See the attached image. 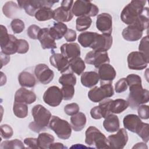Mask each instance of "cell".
Returning a JSON list of instances; mask_svg holds the SVG:
<instances>
[{"instance_id": "11a10c76", "label": "cell", "mask_w": 149, "mask_h": 149, "mask_svg": "<svg viewBox=\"0 0 149 149\" xmlns=\"http://www.w3.org/2000/svg\"><path fill=\"white\" fill-rule=\"evenodd\" d=\"M1 68L3 66L6 65L10 61V56L6 55L2 52H1Z\"/></svg>"}, {"instance_id": "836d02e7", "label": "cell", "mask_w": 149, "mask_h": 149, "mask_svg": "<svg viewBox=\"0 0 149 149\" xmlns=\"http://www.w3.org/2000/svg\"><path fill=\"white\" fill-rule=\"evenodd\" d=\"M36 19L40 22L49 20L53 19L54 10L50 8L43 7L39 9L34 15Z\"/></svg>"}, {"instance_id": "9c48e42d", "label": "cell", "mask_w": 149, "mask_h": 149, "mask_svg": "<svg viewBox=\"0 0 149 149\" xmlns=\"http://www.w3.org/2000/svg\"><path fill=\"white\" fill-rule=\"evenodd\" d=\"M74 3L73 1L63 0L61 2V6L54 10L53 19L57 22H68L70 21L73 14L72 8Z\"/></svg>"}, {"instance_id": "83f0119b", "label": "cell", "mask_w": 149, "mask_h": 149, "mask_svg": "<svg viewBox=\"0 0 149 149\" xmlns=\"http://www.w3.org/2000/svg\"><path fill=\"white\" fill-rule=\"evenodd\" d=\"M67 30L66 24L62 22L54 23L53 26L49 28V34L55 40H60L64 37Z\"/></svg>"}, {"instance_id": "6da1fadb", "label": "cell", "mask_w": 149, "mask_h": 149, "mask_svg": "<svg viewBox=\"0 0 149 149\" xmlns=\"http://www.w3.org/2000/svg\"><path fill=\"white\" fill-rule=\"evenodd\" d=\"M31 114L34 120L29 123V129L35 133L45 130L48 126L52 116L49 111L42 105L37 104L33 107Z\"/></svg>"}, {"instance_id": "7a4b0ae2", "label": "cell", "mask_w": 149, "mask_h": 149, "mask_svg": "<svg viewBox=\"0 0 149 149\" xmlns=\"http://www.w3.org/2000/svg\"><path fill=\"white\" fill-rule=\"evenodd\" d=\"M146 1H131L123 9L120 13V19L125 24H132L144 10Z\"/></svg>"}, {"instance_id": "7c38bea8", "label": "cell", "mask_w": 149, "mask_h": 149, "mask_svg": "<svg viewBox=\"0 0 149 149\" xmlns=\"http://www.w3.org/2000/svg\"><path fill=\"white\" fill-rule=\"evenodd\" d=\"M34 75L37 80L42 84H48L54 79V72L44 63L36 65L34 69Z\"/></svg>"}, {"instance_id": "4dcf8cb0", "label": "cell", "mask_w": 149, "mask_h": 149, "mask_svg": "<svg viewBox=\"0 0 149 149\" xmlns=\"http://www.w3.org/2000/svg\"><path fill=\"white\" fill-rule=\"evenodd\" d=\"M97 33L86 31L80 33L78 36V41L84 48H90Z\"/></svg>"}, {"instance_id": "ac0fdd59", "label": "cell", "mask_w": 149, "mask_h": 149, "mask_svg": "<svg viewBox=\"0 0 149 149\" xmlns=\"http://www.w3.org/2000/svg\"><path fill=\"white\" fill-rule=\"evenodd\" d=\"M51 65L61 73H63L69 69V61L61 54L54 53L49 57Z\"/></svg>"}, {"instance_id": "d6a6232c", "label": "cell", "mask_w": 149, "mask_h": 149, "mask_svg": "<svg viewBox=\"0 0 149 149\" xmlns=\"http://www.w3.org/2000/svg\"><path fill=\"white\" fill-rule=\"evenodd\" d=\"M54 137L48 133H41L38 134L37 138V143L38 148L47 149L49 148L51 144L54 143Z\"/></svg>"}, {"instance_id": "7402d4cb", "label": "cell", "mask_w": 149, "mask_h": 149, "mask_svg": "<svg viewBox=\"0 0 149 149\" xmlns=\"http://www.w3.org/2000/svg\"><path fill=\"white\" fill-rule=\"evenodd\" d=\"M61 54L68 60L80 55V47L77 43L70 42L62 44L60 47Z\"/></svg>"}, {"instance_id": "db71d44e", "label": "cell", "mask_w": 149, "mask_h": 149, "mask_svg": "<svg viewBox=\"0 0 149 149\" xmlns=\"http://www.w3.org/2000/svg\"><path fill=\"white\" fill-rule=\"evenodd\" d=\"M90 115L92 118L94 119H100L102 118L101 109L99 105L93 107L90 111Z\"/></svg>"}, {"instance_id": "d6986e66", "label": "cell", "mask_w": 149, "mask_h": 149, "mask_svg": "<svg viewBox=\"0 0 149 149\" xmlns=\"http://www.w3.org/2000/svg\"><path fill=\"white\" fill-rule=\"evenodd\" d=\"M143 32V30L139 26L132 24L123 30L122 36L126 41H136L142 37Z\"/></svg>"}, {"instance_id": "277c9868", "label": "cell", "mask_w": 149, "mask_h": 149, "mask_svg": "<svg viewBox=\"0 0 149 149\" xmlns=\"http://www.w3.org/2000/svg\"><path fill=\"white\" fill-rule=\"evenodd\" d=\"M85 143L89 147L98 149L109 147L107 138L96 127H88L85 132Z\"/></svg>"}, {"instance_id": "8992f818", "label": "cell", "mask_w": 149, "mask_h": 149, "mask_svg": "<svg viewBox=\"0 0 149 149\" xmlns=\"http://www.w3.org/2000/svg\"><path fill=\"white\" fill-rule=\"evenodd\" d=\"M72 12L73 15L77 17L82 16L94 17L98 15L99 9L90 1L77 0L73 4Z\"/></svg>"}, {"instance_id": "f5cc1de1", "label": "cell", "mask_w": 149, "mask_h": 149, "mask_svg": "<svg viewBox=\"0 0 149 149\" xmlns=\"http://www.w3.org/2000/svg\"><path fill=\"white\" fill-rule=\"evenodd\" d=\"M77 34L76 31L71 29H68L66 33L64 36V38L68 42H73L76 40Z\"/></svg>"}, {"instance_id": "b9f144b4", "label": "cell", "mask_w": 149, "mask_h": 149, "mask_svg": "<svg viewBox=\"0 0 149 149\" xmlns=\"http://www.w3.org/2000/svg\"><path fill=\"white\" fill-rule=\"evenodd\" d=\"M10 27L15 34H19L22 33L24 28L25 25L23 21L19 19H14L10 23Z\"/></svg>"}, {"instance_id": "ffe728a7", "label": "cell", "mask_w": 149, "mask_h": 149, "mask_svg": "<svg viewBox=\"0 0 149 149\" xmlns=\"http://www.w3.org/2000/svg\"><path fill=\"white\" fill-rule=\"evenodd\" d=\"M36 98L37 96L33 91L21 87L16 91L14 101L31 104L36 101Z\"/></svg>"}, {"instance_id": "3957f363", "label": "cell", "mask_w": 149, "mask_h": 149, "mask_svg": "<svg viewBox=\"0 0 149 149\" xmlns=\"http://www.w3.org/2000/svg\"><path fill=\"white\" fill-rule=\"evenodd\" d=\"M129 91L127 101L132 109H136L140 105L148 102L149 91L143 88L142 84L129 86Z\"/></svg>"}, {"instance_id": "9f6ffc18", "label": "cell", "mask_w": 149, "mask_h": 149, "mask_svg": "<svg viewBox=\"0 0 149 149\" xmlns=\"http://www.w3.org/2000/svg\"><path fill=\"white\" fill-rule=\"evenodd\" d=\"M49 149H64L67 148L62 143H52L49 147Z\"/></svg>"}, {"instance_id": "44dd1931", "label": "cell", "mask_w": 149, "mask_h": 149, "mask_svg": "<svg viewBox=\"0 0 149 149\" xmlns=\"http://www.w3.org/2000/svg\"><path fill=\"white\" fill-rule=\"evenodd\" d=\"M38 40L41 44L42 48L44 49L56 48L55 40L50 35L49 28L44 27L41 29L38 36Z\"/></svg>"}, {"instance_id": "d4e9b609", "label": "cell", "mask_w": 149, "mask_h": 149, "mask_svg": "<svg viewBox=\"0 0 149 149\" xmlns=\"http://www.w3.org/2000/svg\"><path fill=\"white\" fill-rule=\"evenodd\" d=\"M104 119L103 126L108 132L113 133L119 130L120 123L118 116L113 113H110Z\"/></svg>"}, {"instance_id": "ba28073f", "label": "cell", "mask_w": 149, "mask_h": 149, "mask_svg": "<svg viewBox=\"0 0 149 149\" xmlns=\"http://www.w3.org/2000/svg\"><path fill=\"white\" fill-rule=\"evenodd\" d=\"M114 94L112 83L100 84V87L95 86L88 92V97L93 102H100L103 100L111 97Z\"/></svg>"}, {"instance_id": "1f68e13d", "label": "cell", "mask_w": 149, "mask_h": 149, "mask_svg": "<svg viewBox=\"0 0 149 149\" xmlns=\"http://www.w3.org/2000/svg\"><path fill=\"white\" fill-rule=\"evenodd\" d=\"M69 61V68H70V69L73 73L79 76L83 73L86 68L85 62L80 56L70 59Z\"/></svg>"}, {"instance_id": "f6af8a7d", "label": "cell", "mask_w": 149, "mask_h": 149, "mask_svg": "<svg viewBox=\"0 0 149 149\" xmlns=\"http://www.w3.org/2000/svg\"><path fill=\"white\" fill-rule=\"evenodd\" d=\"M13 134V129L10 126L7 124H3L1 126V136L3 139H9L12 137Z\"/></svg>"}, {"instance_id": "f546056e", "label": "cell", "mask_w": 149, "mask_h": 149, "mask_svg": "<svg viewBox=\"0 0 149 149\" xmlns=\"http://www.w3.org/2000/svg\"><path fill=\"white\" fill-rule=\"evenodd\" d=\"M129 107L127 101L118 98L112 100L109 105V111L111 113H120L126 110Z\"/></svg>"}, {"instance_id": "f35d334b", "label": "cell", "mask_w": 149, "mask_h": 149, "mask_svg": "<svg viewBox=\"0 0 149 149\" xmlns=\"http://www.w3.org/2000/svg\"><path fill=\"white\" fill-rule=\"evenodd\" d=\"M0 148H24L25 147L23 142L19 139H14L12 140H5L1 143Z\"/></svg>"}, {"instance_id": "816d5d0a", "label": "cell", "mask_w": 149, "mask_h": 149, "mask_svg": "<svg viewBox=\"0 0 149 149\" xmlns=\"http://www.w3.org/2000/svg\"><path fill=\"white\" fill-rule=\"evenodd\" d=\"M24 143L29 148H38L37 139L33 137H27L24 139Z\"/></svg>"}, {"instance_id": "f1b7e54d", "label": "cell", "mask_w": 149, "mask_h": 149, "mask_svg": "<svg viewBox=\"0 0 149 149\" xmlns=\"http://www.w3.org/2000/svg\"><path fill=\"white\" fill-rule=\"evenodd\" d=\"M17 39L15 36L9 34V38L8 41L4 45L0 46L1 52L8 55L16 54L17 51Z\"/></svg>"}, {"instance_id": "ee69618b", "label": "cell", "mask_w": 149, "mask_h": 149, "mask_svg": "<svg viewBox=\"0 0 149 149\" xmlns=\"http://www.w3.org/2000/svg\"><path fill=\"white\" fill-rule=\"evenodd\" d=\"M41 29L37 25L31 24L27 30V34L30 38L37 40L38 39V36Z\"/></svg>"}, {"instance_id": "484cf974", "label": "cell", "mask_w": 149, "mask_h": 149, "mask_svg": "<svg viewBox=\"0 0 149 149\" xmlns=\"http://www.w3.org/2000/svg\"><path fill=\"white\" fill-rule=\"evenodd\" d=\"M86 116L83 112H79L70 117L71 127L75 132L82 130L86 126Z\"/></svg>"}, {"instance_id": "4316f807", "label": "cell", "mask_w": 149, "mask_h": 149, "mask_svg": "<svg viewBox=\"0 0 149 149\" xmlns=\"http://www.w3.org/2000/svg\"><path fill=\"white\" fill-rule=\"evenodd\" d=\"M18 81L22 87H33L36 84V78L30 72L22 71L18 76Z\"/></svg>"}, {"instance_id": "e0dca14e", "label": "cell", "mask_w": 149, "mask_h": 149, "mask_svg": "<svg viewBox=\"0 0 149 149\" xmlns=\"http://www.w3.org/2000/svg\"><path fill=\"white\" fill-rule=\"evenodd\" d=\"M98 69L100 84L112 83L116 75V72L114 68L109 63H104L101 65Z\"/></svg>"}, {"instance_id": "ab89813d", "label": "cell", "mask_w": 149, "mask_h": 149, "mask_svg": "<svg viewBox=\"0 0 149 149\" xmlns=\"http://www.w3.org/2000/svg\"><path fill=\"white\" fill-rule=\"evenodd\" d=\"M148 124L147 123H143L141 124L140 126L136 132V134L140 137L144 143H148L149 140V133H148Z\"/></svg>"}, {"instance_id": "74e56055", "label": "cell", "mask_w": 149, "mask_h": 149, "mask_svg": "<svg viewBox=\"0 0 149 149\" xmlns=\"http://www.w3.org/2000/svg\"><path fill=\"white\" fill-rule=\"evenodd\" d=\"M76 77L73 73L62 74L59 78V83L62 86L71 85L75 86L76 84Z\"/></svg>"}, {"instance_id": "30bf717a", "label": "cell", "mask_w": 149, "mask_h": 149, "mask_svg": "<svg viewBox=\"0 0 149 149\" xmlns=\"http://www.w3.org/2000/svg\"><path fill=\"white\" fill-rule=\"evenodd\" d=\"M127 66L130 69L140 70L147 68L149 59L139 51H133L129 54L127 58Z\"/></svg>"}, {"instance_id": "8d00e7d4", "label": "cell", "mask_w": 149, "mask_h": 149, "mask_svg": "<svg viewBox=\"0 0 149 149\" xmlns=\"http://www.w3.org/2000/svg\"><path fill=\"white\" fill-rule=\"evenodd\" d=\"M92 23L90 17L82 16L78 17L76 20V29L78 31H84L88 29Z\"/></svg>"}, {"instance_id": "5b68a950", "label": "cell", "mask_w": 149, "mask_h": 149, "mask_svg": "<svg viewBox=\"0 0 149 149\" xmlns=\"http://www.w3.org/2000/svg\"><path fill=\"white\" fill-rule=\"evenodd\" d=\"M48 127L62 140L68 139L72 134L71 125L57 116H52Z\"/></svg>"}, {"instance_id": "e575fe53", "label": "cell", "mask_w": 149, "mask_h": 149, "mask_svg": "<svg viewBox=\"0 0 149 149\" xmlns=\"http://www.w3.org/2000/svg\"><path fill=\"white\" fill-rule=\"evenodd\" d=\"M19 8L18 5L13 1H8L2 7V12L6 17L8 18H13Z\"/></svg>"}, {"instance_id": "9a60e30c", "label": "cell", "mask_w": 149, "mask_h": 149, "mask_svg": "<svg viewBox=\"0 0 149 149\" xmlns=\"http://www.w3.org/2000/svg\"><path fill=\"white\" fill-rule=\"evenodd\" d=\"M107 140L109 147L117 149L123 148L128 141L127 132L124 128L119 129L116 134L109 135Z\"/></svg>"}, {"instance_id": "4fadbf2b", "label": "cell", "mask_w": 149, "mask_h": 149, "mask_svg": "<svg viewBox=\"0 0 149 149\" xmlns=\"http://www.w3.org/2000/svg\"><path fill=\"white\" fill-rule=\"evenodd\" d=\"M113 42V38L111 35L97 33L91 48L93 51L98 52H107L109 50Z\"/></svg>"}, {"instance_id": "cb8c5ba5", "label": "cell", "mask_w": 149, "mask_h": 149, "mask_svg": "<svg viewBox=\"0 0 149 149\" xmlns=\"http://www.w3.org/2000/svg\"><path fill=\"white\" fill-rule=\"evenodd\" d=\"M81 83L86 87L91 88L95 86L99 80L98 74L94 71H89L83 72L81 74Z\"/></svg>"}, {"instance_id": "2e32d148", "label": "cell", "mask_w": 149, "mask_h": 149, "mask_svg": "<svg viewBox=\"0 0 149 149\" xmlns=\"http://www.w3.org/2000/svg\"><path fill=\"white\" fill-rule=\"evenodd\" d=\"M97 29L102 34L111 35L112 31V17L108 13L98 15L96 20Z\"/></svg>"}, {"instance_id": "52a82bcc", "label": "cell", "mask_w": 149, "mask_h": 149, "mask_svg": "<svg viewBox=\"0 0 149 149\" xmlns=\"http://www.w3.org/2000/svg\"><path fill=\"white\" fill-rule=\"evenodd\" d=\"M54 0H18V6L24 9L26 13L30 16H34L36 12L43 7L51 8L54 4L58 2Z\"/></svg>"}, {"instance_id": "8fae6325", "label": "cell", "mask_w": 149, "mask_h": 149, "mask_svg": "<svg viewBox=\"0 0 149 149\" xmlns=\"http://www.w3.org/2000/svg\"><path fill=\"white\" fill-rule=\"evenodd\" d=\"M43 101L47 105L55 107L58 106L63 100L61 90L56 86L48 87L43 94Z\"/></svg>"}, {"instance_id": "d590c367", "label": "cell", "mask_w": 149, "mask_h": 149, "mask_svg": "<svg viewBox=\"0 0 149 149\" xmlns=\"http://www.w3.org/2000/svg\"><path fill=\"white\" fill-rule=\"evenodd\" d=\"M13 112L14 115L19 118H24L28 115L27 104L14 101L13 105Z\"/></svg>"}, {"instance_id": "5bb4252c", "label": "cell", "mask_w": 149, "mask_h": 149, "mask_svg": "<svg viewBox=\"0 0 149 149\" xmlns=\"http://www.w3.org/2000/svg\"><path fill=\"white\" fill-rule=\"evenodd\" d=\"M84 62L98 68L102 64L109 63L110 59L107 52H98L93 50L86 54Z\"/></svg>"}, {"instance_id": "bcb514c9", "label": "cell", "mask_w": 149, "mask_h": 149, "mask_svg": "<svg viewBox=\"0 0 149 149\" xmlns=\"http://www.w3.org/2000/svg\"><path fill=\"white\" fill-rule=\"evenodd\" d=\"M80 108L76 103H70L66 105L64 107V112L69 116H73L79 112Z\"/></svg>"}, {"instance_id": "603a6c76", "label": "cell", "mask_w": 149, "mask_h": 149, "mask_svg": "<svg viewBox=\"0 0 149 149\" xmlns=\"http://www.w3.org/2000/svg\"><path fill=\"white\" fill-rule=\"evenodd\" d=\"M123 123L125 129L136 133L142 123V121L139 116L135 114H128L124 117Z\"/></svg>"}, {"instance_id": "681fc988", "label": "cell", "mask_w": 149, "mask_h": 149, "mask_svg": "<svg viewBox=\"0 0 149 149\" xmlns=\"http://www.w3.org/2000/svg\"><path fill=\"white\" fill-rule=\"evenodd\" d=\"M126 80L129 87L136 84H141V78L140 76L136 74H129L126 77Z\"/></svg>"}, {"instance_id": "6f0895ef", "label": "cell", "mask_w": 149, "mask_h": 149, "mask_svg": "<svg viewBox=\"0 0 149 149\" xmlns=\"http://www.w3.org/2000/svg\"><path fill=\"white\" fill-rule=\"evenodd\" d=\"M147 146H146V144L144 143H138L134 145L132 148H147Z\"/></svg>"}, {"instance_id": "f907efd6", "label": "cell", "mask_w": 149, "mask_h": 149, "mask_svg": "<svg viewBox=\"0 0 149 149\" xmlns=\"http://www.w3.org/2000/svg\"><path fill=\"white\" fill-rule=\"evenodd\" d=\"M138 115L140 118L148 119L149 118V107L147 105H141L137 108Z\"/></svg>"}, {"instance_id": "60d3db41", "label": "cell", "mask_w": 149, "mask_h": 149, "mask_svg": "<svg viewBox=\"0 0 149 149\" xmlns=\"http://www.w3.org/2000/svg\"><path fill=\"white\" fill-rule=\"evenodd\" d=\"M61 90L63 96V100L65 101H69L72 99L74 94V88L73 86H62V87Z\"/></svg>"}, {"instance_id": "7dc6e473", "label": "cell", "mask_w": 149, "mask_h": 149, "mask_svg": "<svg viewBox=\"0 0 149 149\" xmlns=\"http://www.w3.org/2000/svg\"><path fill=\"white\" fill-rule=\"evenodd\" d=\"M17 53L24 54L28 52L29 49V44L28 42L24 39H17Z\"/></svg>"}, {"instance_id": "c3c4849f", "label": "cell", "mask_w": 149, "mask_h": 149, "mask_svg": "<svg viewBox=\"0 0 149 149\" xmlns=\"http://www.w3.org/2000/svg\"><path fill=\"white\" fill-rule=\"evenodd\" d=\"M127 87L126 78H121L115 83V91L116 93H121L126 91Z\"/></svg>"}, {"instance_id": "7bdbcfd3", "label": "cell", "mask_w": 149, "mask_h": 149, "mask_svg": "<svg viewBox=\"0 0 149 149\" xmlns=\"http://www.w3.org/2000/svg\"><path fill=\"white\" fill-rule=\"evenodd\" d=\"M149 40L148 36H146L142 38L140 41V42L139 45V52L143 54L145 56L149 59V54H148V46H149Z\"/></svg>"}]
</instances>
